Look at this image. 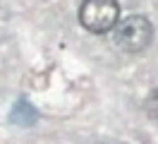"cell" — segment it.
Masks as SVG:
<instances>
[{
    "label": "cell",
    "mask_w": 158,
    "mask_h": 144,
    "mask_svg": "<svg viewBox=\"0 0 158 144\" xmlns=\"http://www.w3.org/2000/svg\"><path fill=\"white\" fill-rule=\"evenodd\" d=\"M120 22L118 0H81L79 24L91 34H108Z\"/></svg>",
    "instance_id": "obj_1"
},
{
    "label": "cell",
    "mask_w": 158,
    "mask_h": 144,
    "mask_svg": "<svg viewBox=\"0 0 158 144\" xmlns=\"http://www.w3.org/2000/svg\"><path fill=\"white\" fill-rule=\"evenodd\" d=\"M153 41V24L144 15H129L115 24V43L127 53H141Z\"/></svg>",
    "instance_id": "obj_2"
},
{
    "label": "cell",
    "mask_w": 158,
    "mask_h": 144,
    "mask_svg": "<svg viewBox=\"0 0 158 144\" xmlns=\"http://www.w3.org/2000/svg\"><path fill=\"white\" fill-rule=\"evenodd\" d=\"M36 118H39L36 108H34L31 103H27L24 98H19V101L15 103V108H12V113H10V120L15 125H22V127L34 125V123H36Z\"/></svg>",
    "instance_id": "obj_3"
},
{
    "label": "cell",
    "mask_w": 158,
    "mask_h": 144,
    "mask_svg": "<svg viewBox=\"0 0 158 144\" xmlns=\"http://www.w3.org/2000/svg\"><path fill=\"white\" fill-rule=\"evenodd\" d=\"M144 111H146V115L151 118V120H156V123H158V89H153V91L146 96Z\"/></svg>",
    "instance_id": "obj_4"
},
{
    "label": "cell",
    "mask_w": 158,
    "mask_h": 144,
    "mask_svg": "<svg viewBox=\"0 0 158 144\" xmlns=\"http://www.w3.org/2000/svg\"><path fill=\"white\" fill-rule=\"evenodd\" d=\"M98 144H108V142H98Z\"/></svg>",
    "instance_id": "obj_5"
}]
</instances>
